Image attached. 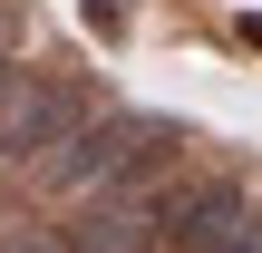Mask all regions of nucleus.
<instances>
[{
	"label": "nucleus",
	"instance_id": "obj_1",
	"mask_svg": "<svg viewBox=\"0 0 262 253\" xmlns=\"http://www.w3.org/2000/svg\"><path fill=\"white\" fill-rule=\"evenodd\" d=\"M165 156H175V127H156V117H88L68 146L39 156V185L49 195H126L146 176H165Z\"/></svg>",
	"mask_w": 262,
	"mask_h": 253
},
{
	"label": "nucleus",
	"instance_id": "obj_2",
	"mask_svg": "<svg viewBox=\"0 0 262 253\" xmlns=\"http://www.w3.org/2000/svg\"><path fill=\"white\" fill-rule=\"evenodd\" d=\"M88 127V88L68 68L49 78H0V166H39L49 146H68Z\"/></svg>",
	"mask_w": 262,
	"mask_h": 253
},
{
	"label": "nucleus",
	"instance_id": "obj_3",
	"mask_svg": "<svg viewBox=\"0 0 262 253\" xmlns=\"http://www.w3.org/2000/svg\"><path fill=\"white\" fill-rule=\"evenodd\" d=\"M126 20H136V0H88V29L97 39H126Z\"/></svg>",
	"mask_w": 262,
	"mask_h": 253
},
{
	"label": "nucleus",
	"instance_id": "obj_4",
	"mask_svg": "<svg viewBox=\"0 0 262 253\" xmlns=\"http://www.w3.org/2000/svg\"><path fill=\"white\" fill-rule=\"evenodd\" d=\"M243 49H262V10H243Z\"/></svg>",
	"mask_w": 262,
	"mask_h": 253
},
{
	"label": "nucleus",
	"instance_id": "obj_5",
	"mask_svg": "<svg viewBox=\"0 0 262 253\" xmlns=\"http://www.w3.org/2000/svg\"><path fill=\"white\" fill-rule=\"evenodd\" d=\"M0 78H10V20H0Z\"/></svg>",
	"mask_w": 262,
	"mask_h": 253
}]
</instances>
